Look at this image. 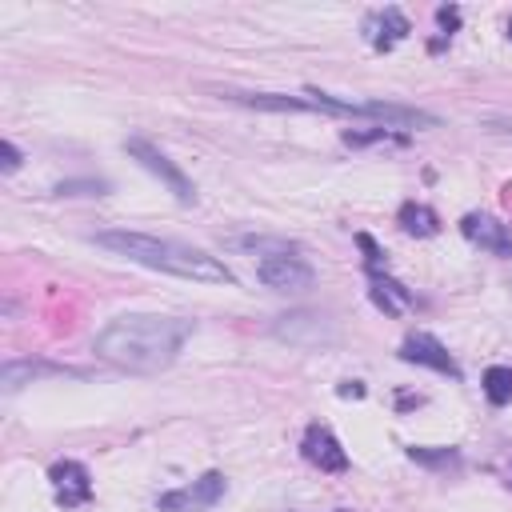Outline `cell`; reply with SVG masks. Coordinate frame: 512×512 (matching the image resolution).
Segmentation results:
<instances>
[{"label": "cell", "mask_w": 512, "mask_h": 512, "mask_svg": "<svg viewBox=\"0 0 512 512\" xmlns=\"http://www.w3.org/2000/svg\"><path fill=\"white\" fill-rule=\"evenodd\" d=\"M52 192H56V196H104L108 184H104V180H60Z\"/></svg>", "instance_id": "d6986e66"}, {"label": "cell", "mask_w": 512, "mask_h": 512, "mask_svg": "<svg viewBox=\"0 0 512 512\" xmlns=\"http://www.w3.org/2000/svg\"><path fill=\"white\" fill-rule=\"evenodd\" d=\"M396 224H400V232H408V236H436V232H440V216H436L428 204H416V200L400 204Z\"/></svg>", "instance_id": "4fadbf2b"}, {"label": "cell", "mask_w": 512, "mask_h": 512, "mask_svg": "<svg viewBox=\"0 0 512 512\" xmlns=\"http://www.w3.org/2000/svg\"><path fill=\"white\" fill-rule=\"evenodd\" d=\"M220 100L244 104V108H260V112H308L304 96H284V92H240V88H220Z\"/></svg>", "instance_id": "7c38bea8"}, {"label": "cell", "mask_w": 512, "mask_h": 512, "mask_svg": "<svg viewBox=\"0 0 512 512\" xmlns=\"http://www.w3.org/2000/svg\"><path fill=\"white\" fill-rule=\"evenodd\" d=\"M300 452H304V460L316 464L320 472H344V468H348L344 444H340V440L332 436V428H324V424H308V428H304Z\"/></svg>", "instance_id": "52a82bcc"}, {"label": "cell", "mask_w": 512, "mask_h": 512, "mask_svg": "<svg viewBox=\"0 0 512 512\" xmlns=\"http://www.w3.org/2000/svg\"><path fill=\"white\" fill-rule=\"evenodd\" d=\"M0 152H4V172H16V168H20V160H24V156H20V148H16L12 140H4V144H0Z\"/></svg>", "instance_id": "ffe728a7"}, {"label": "cell", "mask_w": 512, "mask_h": 512, "mask_svg": "<svg viewBox=\"0 0 512 512\" xmlns=\"http://www.w3.org/2000/svg\"><path fill=\"white\" fill-rule=\"evenodd\" d=\"M408 456L416 460V464H428V468H456L460 464V452L456 448H440V452H432V448H408Z\"/></svg>", "instance_id": "ac0fdd59"}, {"label": "cell", "mask_w": 512, "mask_h": 512, "mask_svg": "<svg viewBox=\"0 0 512 512\" xmlns=\"http://www.w3.org/2000/svg\"><path fill=\"white\" fill-rule=\"evenodd\" d=\"M48 480L56 488V500L64 508H76V504H88L92 500V480H88V468L76 464V460H56L48 468Z\"/></svg>", "instance_id": "30bf717a"}, {"label": "cell", "mask_w": 512, "mask_h": 512, "mask_svg": "<svg viewBox=\"0 0 512 512\" xmlns=\"http://www.w3.org/2000/svg\"><path fill=\"white\" fill-rule=\"evenodd\" d=\"M508 40H512V16H508Z\"/></svg>", "instance_id": "603a6c76"}, {"label": "cell", "mask_w": 512, "mask_h": 512, "mask_svg": "<svg viewBox=\"0 0 512 512\" xmlns=\"http://www.w3.org/2000/svg\"><path fill=\"white\" fill-rule=\"evenodd\" d=\"M360 116L376 120L380 128H436V116L412 104H392V100H360Z\"/></svg>", "instance_id": "ba28073f"}, {"label": "cell", "mask_w": 512, "mask_h": 512, "mask_svg": "<svg viewBox=\"0 0 512 512\" xmlns=\"http://www.w3.org/2000/svg\"><path fill=\"white\" fill-rule=\"evenodd\" d=\"M232 244H236V248H244V252H252L256 260H264V256H288V252H296V244H288V240H280V236H236Z\"/></svg>", "instance_id": "2e32d148"}, {"label": "cell", "mask_w": 512, "mask_h": 512, "mask_svg": "<svg viewBox=\"0 0 512 512\" xmlns=\"http://www.w3.org/2000/svg\"><path fill=\"white\" fill-rule=\"evenodd\" d=\"M408 32H412V24H408V16H404L400 8H380V12L364 16V40H368L376 52L396 48Z\"/></svg>", "instance_id": "8fae6325"}, {"label": "cell", "mask_w": 512, "mask_h": 512, "mask_svg": "<svg viewBox=\"0 0 512 512\" xmlns=\"http://www.w3.org/2000/svg\"><path fill=\"white\" fill-rule=\"evenodd\" d=\"M460 232H464L472 244L488 248L492 256H512V224H504V220H496V216H488V212H468V216L460 220Z\"/></svg>", "instance_id": "9c48e42d"}, {"label": "cell", "mask_w": 512, "mask_h": 512, "mask_svg": "<svg viewBox=\"0 0 512 512\" xmlns=\"http://www.w3.org/2000/svg\"><path fill=\"white\" fill-rule=\"evenodd\" d=\"M484 396H488L496 408L512 400V368H508V364H492V368L484 372Z\"/></svg>", "instance_id": "e0dca14e"}, {"label": "cell", "mask_w": 512, "mask_h": 512, "mask_svg": "<svg viewBox=\"0 0 512 512\" xmlns=\"http://www.w3.org/2000/svg\"><path fill=\"white\" fill-rule=\"evenodd\" d=\"M504 484H508V488H512V468H508V472H504Z\"/></svg>", "instance_id": "7402d4cb"}, {"label": "cell", "mask_w": 512, "mask_h": 512, "mask_svg": "<svg viewBox=\"0 0 512 512\" xmlns=\"http://www.w3.org/2000/svg\"><path fill=\"white\" fill-rule=\"evenodd\" d=\"M224 488H228L224 472L212 468V472L196 476L192 484H180L172 492H160L156 496V512H208V508H216L224 500Z\"/></svg>", "instance_id": "277c9868"}, {"label": "cell", "mask_w": 512, "mask_h": 512, "mask_svg": "<svg viewBox=\"0 0 512 512\" xmlns=\"http://www.w3.org/2000/svg\"><path fill=\"white\" fill-rule=\"evenodd\" d=\"M400 360H404V364H420V368H432V372H444V376L460 380V364H456V360H452V352H448L436 336H428V332H412V336H404V344H400Z\"/></svg>", "instance_id": "8992f818"}, {"label": "cell", "mask_w": 512, "mask_h": 512, "mask_svg": "<svg viewBox=\"0 0 512 512\" xmlns=\"http://www.w3.org/2000/svg\"><path fill=\"white\" fill-rule=\"evenodd\" d=\"M52 372H64V368L44 364V360H8V364L0 368V388H4V392H16L20 384H28V380H36V376H52Z\"/></svg>", "instance_id": "9a60e30c"}, {"label": "cell", "mask_w": 512, "mask_h": 512, "mask_svg": "<svg viewBox=\"0 0 512 512\" xmlns=\"http://www.w3.org/2000/svg\"><path fill=\"white\" fill-rule=\"evenodd\" d=\"M96 244L132 260V264H144V268H156L168 276H184L196 284H232L236 280L224 260L208 256L204 248L180 244V240H160V236L128 232V228H104V232H96Z\"/></svg>", "instance_id": "7a4b0ae2"}, {"label": "cell", "mask_w": 512, "mask_h": 512, "mask_svg": "<svg viewBox=\"0 0 512 512\" xmlns=\"http://www.w3.org/2000/svg\"><path fill=\"white\" fill-rule=\"evenodd\" d=\"M304 332H312V340H324V336H328L324 316L292 312V316H280V324H276V336H284V340H292V344H308V336H304Z\"/></svg>", "instance_id": "5bb4252c"}, {"label": "cell", "mask_w": 512, "mask_h": 512, "mask_svg": "<svg viewBox=\"0 0 512 512\" xmlns=\"http://www.w3.org/2000/svg\"><path fill=\"white\" fill-rule=\"evenodd\" d=\"M192 320L184 316H160V312H124L116 320H108L96 340H92V352L120 368V372H136V376H152V372H164L184 340L192 336Z\"/></svg>", "instance_id": "6da1fadb"}, {"label": "cell", "mask_w": 512, "mask_h": 512, "mask_svg": "<svg viewBox=\"0 0 512 512\" xmlns=\"http://www.w3.org/2000/svg\"><path fill=\"white\" fill-rule=\"evenodd\" d=\"M436 20H440V24L448 28V36H452V28H456V20H460V12H456V8H440V12H436Z\"/></svg>", "instance_id": "44dd1931"}, {"label": "cell", "mask_w": 512, "mask_h": 512, "mask_svg": "<svg viewBox=\"0 0 512 512\" xmlns=\"http://www.w3.org/2000/svg\"><path fill=\"white\" fill-rule=\"evenodd\" d=\"M124 152H128L140 168H148V172H152V176H156L180 204H196V188H192V180H188V176L168 160V152H160L152 140H144V136H128V140H124Z\"/></svg>", "instance_id": "3957f363"}, {"label": "cell", "mask_w": 512, "mask_h": 512, "mask_svg": "<svg viewBox=\"0 0 512 512\" xmlns=\"http://www.w3.org/2000/svg\"><path fill=\"white\" fill-rule=\"evenodd\" d=\"M256 280L264 288H272V292H304V288H312L316 272H312V264L300 252H288V256L256 260Z\"/></svg>", "instance_id": "5b68a950"}]
</instances>
